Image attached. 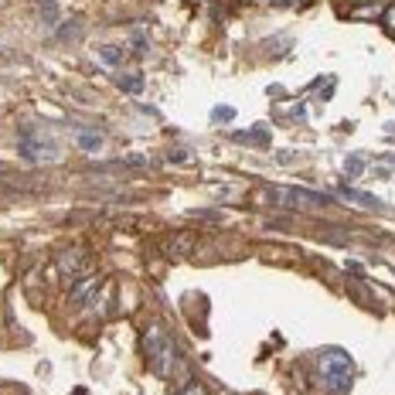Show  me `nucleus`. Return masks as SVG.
<instances>
[{
  "label": "nucleus",
  "instance_id": "13",
  "mask_svg": "<svg viewBox=\"0 0 395 395\" xmlns=\"http://www.w3.org/2000/svg\"><path fill=\"white\" fill-rule=\"evenodd\" d=\"M181 395H208V392H204V385H201V382H188Z\"/></svg>",
  "mask_w": 395,
  "mask_h": 395
},
{
  "label": "nucleus",
  "instance_id": "5",
  "mask_svg": "<svg viewBox=\"0 0 395 395\" xmlns=\"http://www.w3.org/2000/svg\"><path fill=\"white\" fill-rule=\"evenodd\" d=\"M82 259H86V252H82V249H69V252H62V256H58V270H62L65 276H75V273H79V266H82Z\"/></svg>",
  "mask_w": 395,
  "mask_h": 395
},
{
  "label": "nucleus",
  "instance_id": "3",
  "mask_svg": "<svg viewBox=\"0 0 395 395\" xmlns=\"http://www.w3.org/2000/svg\"><path fill=\"white\" fill-rule=\"evenodd\" d=\"M171 351H174V348H171V337H167L160 327H150V331L143 334V355L154 361V368H157L160 375L171 372V365H167V361H171Z\"/></svg>",
  "mask_w": 395,
  "mask_h": 395
},
{
  "label": "nucleus",
  "instance_id": "14",
  "mask_svg": "<svg viewBox=\"0 0 395 395\" xmlns=\"http://www.w3.org/2000/svg\"><path fill=\"white\" fill-rule=\"evenodd\" d=\"M382 21H385V27H392V31H395V3L385 10V17H382Z\"/></svg>",
  "mask_w": 395,
  "mask_h": 395
},
{
  "label": "nucleus",
  "instance_id": "10",
  "mask_svg": "<svg viewBox=\"0 0 395 395\" xmlns=\"http://www.w3.org/2000/svg\"><path fill=\"white\" fill-rule=\"evenodd\" d=\"M119 86H123L126 93H133V96L143 93V79H140V75H119Z\"/></svg>",
  "mask_w": 395,
  "mask_h": 395
},
{
  "label": "nucleus",
  "instance_id": "8",
  "mask_svg": "<svg viewBox=\"0 0 395 395\" xmlns=\"http://www.w3.org/2000/svg\"><path fill=\"white\" fill-rule=\"evenodd\" d=\"M99 55H102V58H106V65H112V69H116V65H123V48L102 45V48H99Z\"/></svg>",
  "mask_w": 395,
  "mask_h": 395
},
{
  "label": "nucleus",
  "instance_id": "6",
  "mask_svg": "<svg viewBox=\"0 0 395 395\" xmlns=\"http://www.w3.org/2000/svg\"><path fill=\"white\" fill-rule=\"evenodd\" d=\"M195 249V235L191 232H181V235H174L171 242H167V252L171 256H188Z\"/></svg>",
  "mask_w": 395,
  "mask_h": 395
},
{
  "label": "nucleus",
  "instance_id": "1",
  "mask_svg": "<svg viewBox=\"0 0 395 395\" xmlns=\"http://www.w3.org/2000/svg\"><path fill=\"white\" fill-rule=\"evenodd\" d=\"M21 157L34 167H48V164H58L65 154H62V143L48 133L45 123H24L21 130V143H17Z\"/></svg>",
  "mask_w": 395,
  "mask_h": 395
},
{
  "label": "nucleus",
  "instance_id": "11",
  "mask_svg": "<svg viewBox=\"0 0 395 395\" xmlns=\"http://www.w3.org/2000/svg\"><path fill=\"white\" fill-rule=\"evenodd\" d=\"M38 14H41L45 21H55V17H58V10H55L51 0H41V3H38Z\"/></svg>",
  "mask_w": 395,
  "mask_h": 395
},
{
  "label": "nucleus",
  "instance_id": "4",
  "mask_svg": "<svg viewBox=\"0 0 395 395\" xmlns=\"http://www.w3.org/2000/svg\"><path fill=\"white\" fill-rule=\"evenodd\" d=\"M75 143H79V150H86V154H99V150L106 147V136H102L99 130H75Z\"/></svg>",
  "mask_w": 395,
  "mask_h": 395
},
{
  "label": "nucleus",
  "instance_id": "7",
  "mask_svg": "<svg viewBox=\"0 0 395 395\" xmlns=\"http://www.w3.org/2000/svg\"><path fill=\"white\" fill-rule=\"evenodd\" d=\"M99 287V276H75L72 280V300H86Z\"/></svg>",
  "mask_w": 395,
  "mask_h": 395
},
{
  "label": "nucleus",
  "instance_id": "12",
  "mask_svg": "<svg viewBox=\"0 0 395 395\" xmlns=\"http://www.w3.org/2000/svg\"><path fill=\"white\" fill-rule=\"evenodd\" d=\"M79 27H82V24H79V21H72V24H69V27H62V31H58V38H65V41H72V38H75V31H79Z\"/></svg>",
  "mask_w": 395,
  "mask_h": 395
},
{
  "label": "nucleus",
  "instance_id": "9",
  "mask_svg": "<svg viewBox=\"0 0 395 395\" xmlns=\"http://www.w3.org/2000/svg\"><path fill=\"white\" fill-rule=\"evenodd\" d=\"M228 119H235V109H232V106H215V109H211V123H215V126H222V123H228Z\"/></svg>",
  "mask_w": 395,
  "mask_h": 395
},
{
  "label": "nucleus",
  "instance_id": "2",
  "mask_svg": "<svg viewBox=\"0 0 395 395\" xmlns=\"http://www.w3.org/2000/svg\"><path fill=\"white\" fill-rule=\"evenodd\" d=\"M317 372L327 385V392L334 395H344L351 385H355V365L344 351H324L320 361H317Z\"/></svg>",
  "mask_w": 395,
  "mask_h": 395
}]
</instances>
